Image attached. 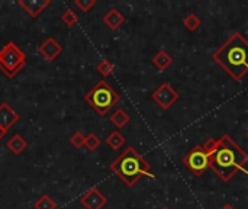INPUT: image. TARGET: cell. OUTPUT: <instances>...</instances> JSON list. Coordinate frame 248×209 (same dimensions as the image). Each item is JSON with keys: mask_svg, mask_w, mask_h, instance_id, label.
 Returning <instances> with one entry per match:
<instances>
[{"mask_svg": "<svg viewBox=\"0 0 248 209\" xmlns=\"http://www.w3.org/2000/svg\"><path fill=\"white\" fill-rule=\"evenodd\" d=\"M212 58L235 80L241 81L248 73V41L234 32L214 54Z\"/></svg>", "mask_w": 248, "mask_h": 209, "instance_id": "7a4b0ae2", "label": "cell"}, {"mask_svg": "<svg viewBox=\"0 0 248 209\" xmlns=\"http://www.w3.org/2000/svg\"><path fill=\"white\" fill-rule=\"evenodd\" d=\"M103 22H105V25L109 28V29H112V31H116V29H119L121 26H122V23L125 22V17H124V15L118 10V9H110L105 16H103Z\"/></svg>", "mask_w": 248, "mask_h": 209, "instance_id": "7c38bea8", "label": "cell"}, {"mask_svg": "<svg viewBox=\"0 0 248 209\" xmlns=\"http://www.w3.org/2000/svg\"><path fill=\"white\" fill-rule=\"evenodd\" d=\"M80 204L86 209H103L108 199L97 188H92L80 198Z\"/></svg>", "mask_w": 248, "mask_h": 209, "instance_id": "ba28073f", "label": "cell"}, {"mask_svg": "<svg viewBox=\"0 0 248 209\" xmlns=\"http://www.w3.org/2000/svg\"><path fill=\"white\" fill-rule=\"evenodd\" d=\"M161 209H169V208H161Z\"/></svg>", "mask_w": 248, "mask_h": 209, "instance_id": "4316f807", "label": "cell"}, {"mask_svg": "<svg viewBox=\"0 0 248 209\" xmlns=\"http://www.w3.org/2000/svg\"><path fill=\"white\" fill-rule=\"evenodd\" d=\"M183 23H185V26L189 29V31H198L199 29V26H201V19L195 15V13H190V15H187L186 17H185V20H183Z\"/></svg>", "mask_w": 248, "mask_h": 209, "instance_id": "d6986e66", "label": "cell"}, {"mask_svg": "<svg viewBox=\"0 0 248 209\" xmlns=\"http://www.w3.org/2000/svg\"><path fill=\"white\" fill-rule=\"evenodd\" d=\"M17 121H19V115L15 112V109L9 103L3 102L0 105V128H3L7 132Z\"/></svg>", "mask_w": 248, "mask_h": 209, "instance_id": "8fae6325", "label": "cell"}, {"mask_svg": "<svg viewBox=\"0 0 248 209\" xmlns=\"http://www.w3.org/2000/svg\"><path fill=\"white\" fill-rule=\"evenodd\" d=\"M125 143H126V140H125V137H124L119 131H113V132L109 134L108 138H106V144H108L112 150H115V151L121 150V148L125 145Z\"/></svg>", "mask_w": 248, "mask_h": 209, "instance_id": "9a60e30c", "label": "cell"}, {"mask_svg": "<svg viewBox=\"0 0 248 209\" xmlns=\"http://www.w3.org/2000/svg\"><path fill=\"white\" fill-rule=\"evenodd\" d=\"M100 138L96 135V134H89L87 137H86V141H84V147L89 150V151H94L99 145H100Z\"/></svg>", "mask_w": 248, "mask_h": 209, "instance_id": "ffe728a7", "label": "cell"}, {"mask_svg": "<svg viewBox=\"0 0 248 209\" xmlns=\"http://www.w3.org/2000/svg\"><path fill=\"white\" fill-rule=\"evenodd\" d=\"M247 138H248V132H247Z\"/></svg>", "mask_w": 248, "mask_h": 209, "instance_id": "83f0119b", "label": "cell"}, {"mask_svg": "<svg viewBox=\"0 0 248 209\" xmlns=\"http://www.w3.org/2000/svg\"><path fill=\"white\" fill-rule=\"evenodd\" d=\"M74 4H76L81 12H89V10L96 4V0H76Z\"/></svg>", "mask_w": 248, "mask_h": 209, "instance_id": "603a6c76", "label": "cell"}, {"mask_svg": "<svg viewBox=\"0 0 248 209\" xmlns=\"http://www.w3.org/2000/svg\"><path fill=\"white\" fill-rule=\"evenodd\" d=\"M26 64V54L15 44L7 42L0 49V71L9 77L13 79Z\"/></svg>", "mask_w": 248, "mask_h": 209, "instance_id": "5b68a950", "label": "cell"}, {"mask_svg": "<svg viewBox=\"0 0 248 209\" xmlns=\"http://www.w3.org/2000/svg\"><path fill=\"white\" fill-rule=\"evenodd\" d=\"M6 135V131L3 128H0V140H3V137Z\"/></svg>", "mask_w": 248, "mask_h": 209, "instance_id": "d4e9b609", "label": "cell"}, {"mask_svg": "<svg viewBox=\"0 0 248 209\" xmlns=\"http://www.w3.org/2000/svg\"><path fill=\"white\" fill-rule=\"evenodd\" d=\"M217 145H218V140H215V138H209V140L203 144V148H205V151H206L208 154H211V153L217 148Z\"/></svg>", "mask_w": 248, "mask_h": 209, "instance_id": "cb8c5ba5", "label": "cell"}, {"mask_svg": "<svg viewBox=\"0 0 248 209\" xmlns=\"http://www.w3.org/2000/svg\"><path fill=\"white\" fill-rule=\"evenodd\" d=\"M17 4H19L31 17H38V16L51 4V0H19Z\"/></svg>", "mask_w": 248, "mask_h": 209, "instance_id": "30bf717a", "label": "cell"}, {"mask_svg": "<svg viewBox=\"0 0 248 209\" xmlns=\"http://www.w3.org/2000/svg\"><path fill=\"white\" fill-rule=\"evenodd\" d=\"M153 64H154L160 71H164V70H167V68L173 64V58H171V55H170L167 51L161 49V51H158V52L153 57Z\"/></svg>", "mask_w": 248, "mask_h": 209, "instance_id": "5bb4252c", "label": "cell"}, {"mask_svg": "<svg viewBox=\"0 0 248 209\" xmlns=\"http://www.w3.org/2000/svg\"><path fill=\"white\" fill-rule=\"evenodd\" d=\"M96 70H97V73H99L100 76H103V77H108V76H110V74L113 73L115 67H113V64H112L109 60H102V61L97 64Z\"/></svg>", "mask_w": 248, "mask_h": 209, "instance_id": "ac0fdd59", "label": "cell"}, {"mask_svg": "<svg viewBox=\"0 0 248 209\" xmlns=\"http://www.w3.org/2000/svg\"><path fill=\"white\" fill-rule=\"evenodd\" d=\"M84 100L102 116H105L115 105L119 103V93L105 80H100L92 90H89L84 96Z\"/></svg>", "mask_w": 248, "mask_h": 209, "instance_id": "277c9868", "label": "cell"}, {"mask_svg": "<svg viewBox=\"0 0 248 209\" xmlns=\"http://www.w3.org/2000/svg\"><path fill=\"white\" fill-rule=\"evenodd\" d=\"M183 164L199 177L209 167V154L205 151L203 145H196L183 157Z\"/></svg>", "mask_w": 248, "mask_h": 209, "instance_id": "8992f818", "label": "cell"}, {"mask_svg": "<svg viewBox=\"0 0 248 209\" xmlns=\"http://www.w3.org/2000/svg\"><path fill=\"white\" fill-rule=\"evenodd\" d=\"M110 170L129 188H132L142 176L154 177V175H151L150 163L134 147H128L118 159H115L110 164Z\"/></svg>", "mask_w": 248, "mask_h": 209, "instance_id": "3957f363", "label": "cell"}, {"mask_svg": "<svg viewBox=\"0 0 248 209\" xmlns=\"http://www.w3.org/2000/svg\"><path fill=\"white\" fill-rule=\"evenodd\" d=\"M179 93L171 87V84L170 83H163V84H160L157 89H155V92L151 95V99L161 108V109H164V111H167V109H170L177 100H179Z\"/></svg>", "mask_w": 248, "mask_h": 209, "instance_id": "52a82bcc", "label": "cell"}, {"mask_svg": "<svg viewBox=\"0 0 248 209\" xmlns=\"http://www.w3.org/2000/svg\"><path fill=\"white\" fill-rule=\"evenodd\" d=\"M84 141H86V137H84L81 132H76V134H73V137L70 138L71 145H74L76 148H81V147H84Z\"/></svg>", "mask_w": 248, "mask_h": 209, "instance_id": "7402d4cb", "label": "cell"}, {"mask_svg": "<svg viewBox=\"0 0 248 209\" xmlns=\"http://www.w3.org/2000/svg\"><path fill=\"white\" fill-rule=\"evenodd\" d=\"M33 208L35 209H57V204L52 201V198H51V196H48V195H42V196H39V198L35 201V204H33Z\"/></svg>", "mask_w": 248, "mask_h": 209, "instance_id": "e0dca14e", "label": "cell"}, {"mask_svg": "<svg viewBox=\"0 0 248 209\" xmlns=\"http://www.w3.org/2000/svg\"><path fill=\"white\" fill-rule=\"evenodd\" d=\"M61 20H62L67 26H74V25L77 23V20H78V16L76 15L74 10L68 9V10H65V12L61 15Z\"/></svg>", "mask_w": 248, "mask_h": 209, "instance_id": "44dd1931", "label": "cell"}, {"mask_svg": "<svg viewBox=\"0 0 248 209\" xmlns=\"http://www.w3.org/2000/svg\"><path fill=\"white\" fill-rule=\"evenodd\" d=\"M6 147H7V148H9L15 156H17V154H20V153H23V151L26 150L28 143H26V140H25L22 135L15 134L10 140H7Z\"/></svg>", "mask_w": 248, "mask_h": 209, "instance_id": "4fadbf2b", "label": "cell"}, {"mask_svg": "<svg viewBox=\"0 0 248 209\" xmlns=\"http://www.w3.org/2000/svg\"><path fill=\"white\" fill-rule=\"evenodd\" d=\"M38 52L42 58H45L46 61H54L61 52H62V47L60 42H57L52 36H48L38 48Z\"/></svg>", "mask_w": 248, "mask_h": 209, "instance_id": "9c48e42d", "label": "cell"}, {"mask_svg": "<svg viewBox=\"0 0 248 209\" xmlns=\"http://www.w3.org/2000/svg\"><path fill=\"white\" fill-rule=\"evenodd\" d=\"M129 121H131V116H129L122 108L116 109V111L112 113V116H110V122H112L116 128H124Z\"/></svg>", "mask_w": 248, "mask_h": 209, "instance_id": "2e32d148", "label": "cell"}, {"mask_svg": "<svg viewBox=\"0 0 248 209\" xmlns=\"http://www.w3.org/2000/svg\"><path fill=\"white\" fill-rule=\"evenodd\" d=\"M247 164L246 151L227 134L218 140L217 148L209 154V167L224 182H230L241 170L247 173Z\"/></svg>", "mask_w": 248, "mask_h": 209, "instance_id": "6da1fadb", "label": "cell"}, {"mask_svg": "<svg viewBox=\"0 0 248 209\" xmlns=\"http://www.w3.org/2000/svg\"><path fill=\"white\" fill-rule=\"evenodd\" d=\"M221 209H235L232 205H225V207H222Z\"/></svg>", "mask_w": 248, "mask_h": 209, "instance_id": "484cf974", "label": "cell"}]
</instances>
